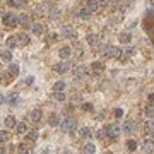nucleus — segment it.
<instances>
[{"mask_svg": "<svg viewBox=\"0 0 154 154\" xmlns=\"http://www.w3.org/2000/svg\"><path fill=\"white\" fill-rule=\"evenodd\" d=\"M60 128L63 133H72L75 128H77V120L75 118H72V116H67L65 120H62L60 122Z\"/></svg>", "mask_w": 154, "mask_h": 154, "instance_id": "obj_1", "label": "nucleus"}, {"mask_svg": "<svg viewBox=\"0 0 154 154\" xmlns=\"http://www.w3.org/2000/svg\"><path fill=\"white\" fill-rule=\"evenodd\" d=\"M103 53L106 55V57H110V58H122V50L118 48V46H111V45H104L101 46Z\"/></svg>", "mask_w": 154, "mask_h": 154, "instance_id": "obj_2", "label": "nucleus"}, {"mask_svg": "<svg viewBox=\"0 0 154 154\" xmlns=\"http://www.w3.org/2000/svg\"><path fill=\"white\" fill-rule=\"evenodd\" d=\"M104 130H106V137H110V139H118V135L122 133V128H120V125H116V123H111V125H108Z\"/></svg>", "mask_w": 154, "mask_h": 154, "instance_id": "obj_3", "label": "nucleus"}, {"mask_svg": "<svg viewBox=\"0 0 154 154\" xmlns=\"http://www.w3.org/2000/svg\"><path fill=\"white\" fill-rule=\"evenodd\" d=\"M70 67H72V63L69 62V58L67 60H62L58 62V63H55V72H58V74H65V72H69L70 70Z\"/></svg>", "mask_w": 154, "mask_h": 154, "instance_id": "obj_4", "label": "nucleus"}, {"mask_svg": "<svg viewBox=\"0 0 154 154\" xmlns=\"http://www.w3.org/2000/svg\"><path fill=\"white\" fill-rule=\"evenodd\" d=\"M2 24H5V26H16V24H17V16H16L14 12L4 14V17H2Z\"/></svg>", "mask_w": 154, "mask_h": 154, "instance_id": "obj_5", "label": "nucleus"}, {"mask_svg": "<svg viewBox=\"0 0 154 154\" xmlns=\"http://www.w3.org/2000/svg\"><path fill=\"white\" fill-rule=\"evenodd\" d=\"M62 34H63V38H69V40H75V38H77L75 29L70 28V26H65V28L62 29Z\"/></svg>", "mask_w": 154, "mask_h": 154, "instance_id": "obj_6", "label": "nucleus"}, {"mask_svg": "<svg viewBox=\"0 0 154 154\" xmlns=\"http://www.w3.org/2000/svg\"><path fill=\"white\" fill-rule=\"evenodd\" d=\"M74 75H75L77 79H84V77L87 75V69H86L84 65H75V69H74Z\"/></svg>", "mask_w": 154, "mask_h": 154, "instance_id": "obj_7", "label": "nucleus"}, {"mask_svg": "<svg viewBox=\"0 0 154 154\" xmlns=\"http://www.w3.org/2000/svg\"><path fill=\"white\" fill-rule=\"evenodd\" d=\"M16 41H17V46H26L29 43V36L24 33H19V34H16Z\"/></svg>", "mask_w": 154, "mask_h": 154, "instance_id": "obj_8", "label": "nucleus"}, {"mask_svg": "<svg viewBox=\"0 0 154 154\" xmlns=\"http://www.w3.org/2000/svg\"><path fill=\"white\" fill-rule=\"evenodd\" d=\"M142 153H154V141L145 139L142 142Z\"/></svg>", "mask_w": 154, "mask_h": 154, "instance_id": "obj_9", "label": "nucleus"}, {"mask_svg": "<svg viewBox=\"0 0 154 154\" xmlns=\"http://www.w3.org/2000/svg\"><path fill=\"white\" fill-rule=\"evenodd\" d=\"M133 127H135V123H133L132 120H127V122H123V125L120 127V128H122L123 133H132Z\"/></svg>", "mask_w": 154, "mask_h": 154, "instance_id": "obj_10", "label": "nucleus"}, {"mask_svg": "<svg viewBox=\"0 0 154 154\" xmlns=\"http://www.w3.org/2000/svg\"><path fill=\"white\" fill-rule=\"evenodd\" d=\"M70 55H72V48L70 46H63V48H60V51H58V57H60L62 60H67Z\"/></svg>", "mask_w": 154, "mask_h": 154, "instance_id": "obj_11", "label": "nucleus"}, {"mask_svg": "<svg viewBox=\"0 0 154 154\" xmlns=\"http://www.w3.org/2000/svg\"><path fill=\"white\" fill-rule=\"evenodd\" d=\"M4 123H5V127H7V128H14V127L17 125V120H16V116H12V115H9V116H5V120H4Z\"/></svg>", "mask_w": 154, "mask_h": 154, "instance_id": "obj_12", "label": "nucleus"}, {"mask_svg": "<svg viewBox=\"0 0 154 154\" xmlns=\"http://www.w3.org/2000/svg\"><path fill=\"white\" fill-rule=\"evenodd\" d=\"M79 135H81L82 139H91L94 133H92V130L89 128V127H82L81 130H79Z\"/></svg>", "mask_w": 154, "mask_h": 154, "instance_id": "obj_13", "label": "nucleus"}, {"mask_svg": "<svg viewBox=\"0 0 154 154\" xmlns=\"http://www.w3.org/2000/svg\"><path fill=\"white\" fill-rule=\"evenodd\" d=\"M19 72H21L19 65H17L16 62H14V63L10 62V65H9V74H10V75H12V77H17V75H19Z\"/></svg>", "mask_w": 154, "mask_h": 154, "instance_id": "obj_14", "label": "nucleus"}, {"mask_svg": "<svg viewBox=\"0 0 154 154\" xmlns=\"http://www.w3.org/2000/svg\"><path fill=\"white\" fill-rule=\"evenodd\" d=\"M29 22H31V17L28 14H21L19 17H17V24H19V26H28Z\"/></svg>", "mask_w": 154, "mask_h": 154, "instance_id": "obj_15", "label": "nucleus"}, {"mask_svg": "<svg viewBox=\"0 0 154 154\" xmlns=\"http://www.w3.org/2000/svg\"><path fill=\"white\" fill-rule=\"evenodd\" d=\"M91 69L94 74H101L103 70H104V65H103L101 62H92L91 63Z\"/></svg>", "mask_w": 154, "mask_h": 154, "instance_id": "obj_16", "label": "nucleus"}, {"mask_svg": "<svg viewBox=\"0 0 154 154\" xmlns=\"http://www.w3.org/2000/svg\"><path fill=\"white\" fill-rule=\"evenodd\" d=\"M87 43L91 45V46H98L99 45V36L98 34H87Z\"/></svg>", "mask_w": 154, "mask_h": 154, "instance_id": "obj_17", "label": "nucleus"}, {"mask_svg": "<svg viewBox=\"0 0 154 154\" xmlns=\"http://www.w3.org/2000/svg\"><path fill=\"white\" fill-rule=\"evenodd\" d=\"M86 9L91 10V12H96V10L99 9V5H98L96 0H87V2H86Z\"/></svg>", "mask_w": 154, "mask_h": 154, "instance_id": "obj_18", "label": "nucleus"}, {"mask_svg": "<svg viewBox=\"0 0 154 154\" xmlns=\"http://www.w3.org/2000/svg\"><path fill=\"white\" fill-rule=\"evenodd\" d=\"M26 137H28V141H31V142H36L38 137H40V132H38V130H28Z\"/></svg>", "mask_w": 154, "mask_h": 154, "instance_id": "obj_19", "label": "nucleus"}, {"mask_svg": "<svg viewBox=\"0 0 154 154\" xmlns=\"http://www.w3.org/2000/svg\"><path fill=\"white\" fill-rule=\"evenodd\" d=\"M33 33H34V34H38V36H41V34L45 33V26H43L41 22H38V24H33Z\"/></svg>", "mask_w": 154, "mask_h": 154, "instance_id": "obj_20", "label": "nucleus"}, {"mask_svg": "<svg viewBox=\"0 0 154 154\" xmlns=\"http://www.w3.org/2000/svg\"><path fill=\"white\" fill-rule=\"evenodd\" d=\"M41 115H43V113H41V110H33V111L29 113V118L33 120V122H40V120H41Z\"/></svg>", "mask_w": 154, "mask_h": 154, "instance_id": "obj_21", "label": "nucleus"}, {"mask_svg": "<svg viewBox=\"0 0 154 154\" xmlns=\"http://www.w3.org/2000/svg\"><path fill=\"white\" fill-rule=\"evenodd\" d=\"M118 40H120V43H123V45H128V43L132 41V36H130V33H122Z\"/></svg>", "mask_w": 154, "mask_h": 154, "instance_id": "obj_22", "label": "nucleus"}, {"mask_svg": "<svg viewBox=\"0 0 154 154\" xmlns=\"http://www.w3.org/2000/svg\"><path fill=\"white\" fill-rule=\"evenodd\" d=\"M127 147H128V151H137V147H139V142L135 141V139H128L127 141Z\"/></svg>", "mask_w": 154, "mask_h": 154, "instance_id": "obj_23", "label": "nucleus"}, {"mask_svg": "<svg viewBox=\"0 0 154 154\" xmlns=\"http://www.w3.org/2000/svg\"><path fill=\"white\" fill-rule=\"evenodd\" d=\"M65 92L63 91H53V99L55 101H65Z\"/></svg>", "mask_w": 154, "mask_h": 154, "instance_id": "obj_24", "label": "nucleus"}, {"mask_svg": "<svg viewBox=\"0 0 154 154\" xmlns=\"http://www.w3.org/2000/svg\"><path fill=\"white\" fill-rule=\"evenodd\" d=\"M0 58L4 62H12V51H9V50L0 51Z\"/></svg>", "mask_w": 154, "mask_h": 154, "instance_id": "obj_25", "label": "nucleus"}, {"mask_svg": "<svg viewBox=\"0 0 154 154\" xmlns=\"http://www.w3.org/2000/svg\"><path fill=\"white\" fill-rule=\"evenodd\" d=\"M48 125L50 127H57V125H60V118L53 113V115H50V120H48Z\"/></svg>", "mask_w": 154, "mask_h": 154, "instance_id": "obj_26", "label": "nucleus"}, {"mask_svg": "<svg viewBox=\"0 0 154 154\" xmlns=\"http://www.w3.org/2000/svg\"><path fill=\"white\" fill-rule=\"evenodd\" d=\"M5 45H7L9 48H16V46H17V41H16V36H9V38L5 40Z\"/></svg>", "mask_w": 154, "mask_h": 154, "instance_id": "obj_27", "label": "nucleus"}, {"mask_svg": "<svg viewBox=\"0 0 154 154\" xmlns=\"http://www.w3.org/2000/svg\"><path fill=\"white\" fill-rule=\"evenodd\" d=\"M82 151H84V153H87V154H94V153H96V145H94V144H86Z\"/></svg>", "mask_w": 154, "mask_h": 154, "instance_id": "obj_28", "label": "nucleus"}, {"mask_svg": "<svg viewBox=\"0 0 154 154\" xmlns=\"http://www.w3.org/2000/svg\"><path fill=\"white\" fill-rule=\"evenodd\" d=\"M9 139H10L9 130H0V142H7Z\"/></svg>", "mask_w": 154, "mask_h": 154, "instance_id": "obj_29", "label": "nucleus"}, {"mask_svg": "<svg viewBox=\"0 0 154 154\" xmlns=\"http://www.w3.org/2000/svg\"><path fill=\"white\" fill-rule=\"evenodd\" d=\"M91 14H92L91 10H87L86 7H84V9H81V12H79V17H82V19H89Z\"/></svg>", "mask_w": 154, "mask_h": 154, "instance_id": "obj_30", "label": "nucleus"}, {"mask_svg": "<svg viewBox=\"0 0 154 154\" xmlns=\"http://www.w3.org/2000/svg\"><path fill=\"white\" fill-rule=\"evenodd\" d=\"M16 128H17V132H19V133H26V132H28V125H26L24 122L17 123V125H16Z\"/></svg>", "mask_w": 154, "mask_h": 154, "instance_id": "obj_31", "label": "nucleus"}, {"mask_svg": "<svg viewBox=\"0 0 154 154\" xmlns=\"http://www.w3.org/2000/svg\"><path fill=\"white\" fill-rule=\"evenodd\" d=\"M65 89V82L63 81H58L53 84V91H63Z\"/></svg>", "mask_w": 154, "mask_h": 154, "instance_id": "obj_32", "label": "nucleus"}, {"mask_svg": "<svg viewBox=\"0 0 154 154\" xmlns=\"http://www.w3.org/2000/svg\"><path fill=\"white\" fill-rule=\"evenodd\" d=\"M50 17H51V19H58V17H60V10L55 9V7L50 9Z\"/></svg>", "mask_w": 154, "mask_h": 154, "instance_id": "obj_33", "label": "nucleus"}, {"mask_svg": "<svg viewBox=\"0 0 154 154\" xmlns=\"http://www.w3.org/2000/svg\"><path fill=\"white\" fill-rule=\"evenodd\" d=\"M7 101H9V104H10V106H14V104L17 103V94H16V92H12V94H10L9 98H7Z\"/></svg>", "mask_w": 154, "mask_h": 154, "instance_id": "obj_34", "label": "nucleus"}, {"mask_svg": "<svg viewBox=\"0 0 154 154\" xmlns=\"http://www.w3.org/2000/svg\"><path fill=\"white\" fill-rule=\"evenodd\" d=\"M147 130L149 133H154V116H151V120L147 122Z\"/></svg>", "mask_w": 154, "mask_h": 154, "instance_id": "obj_35", "label": "nucleus"}, {"mask_svg": "<svg viewBox=\"0 0 154 154\" xmlns=\"http://www.w3.org/2000/svg\"><path fill=\"white\" fill-rule=\"evenodd\" d=\"M94 135H96V139L103 141V139H106V130H98V132L94 133Z\"/></svg>", "mask_w": 154, "mask_h": 154, "instance_id": "obj_36", "label": "nucleus"}, {"mask_svg": "<svg viewBox=\"0 0 154 154\" xmlns=\"http://www.w3.org/2000/svg\"><path fill=\"white\" fill-rule=\"evenodd\" d=\"M17 151H19V153H29V147H28L26 144H19V145H17Z\"/></svg>", "mask_w": 154, "mask_h": 154, "instance_id": "obj_37", "label": "nucleus"}, {"mask_svg": "<svg viewBox=\"0 0 154 154\" xmlns=\"http://www.w3.org/2000/svg\"><path fill=\"white\" fill-rule=\"evenodd\" d=\"M82 110H84V111H92L94 108H92L91 103H82Z\"/></svg>", "mask_w": 154, "mask_h": 154, "instance_id": "obj_38", "label": "nucleus"}, {"mask_svg": "<svg viewBox=\"0 0 154 154\" xmlns=\"http://www.w3.org/2000/svg\"><path fill=\"white\" fill-rule=\"evenodd\" d=\"M135 53H137V48H128V50H127V55H125V57H133Z\"/></svg>", "mask_w": 154, "mask_h": 154, "instance_id": "obj_39", "label": "nucleus"}, {"mask_svg": "<svg viewBox=\"0 0 154 154\" xmlns=\"http://www.w3.org/2000/svg\"><path fill=\"white\" fill-rule=\"evenodd\" d=\"M113 115H115L116 118H122V116H123V110H120V108H116V110H115V113H113Z\"/></svg>", "mask_w": 154, "mask_h": 154, "instance_id": "obj_40", "label": "nucleus"}, {"mask_svg": "<svg viewBox=\"0 0 154 154\" xmlns=\"http://www.w3.org/2000/svg\"><path fill=\"white\" fill-rule=\"evenodd\" d=\"M145 115H147V116H154V106H149V108L145 110Z\"/></svg>", "mask_w": 154, "mask_h": 154, "instance_id": "obj_41", "label": "nucleus"}, {"mask_svg": "<svg viewBox=\"0 0 154 154\" xmlns=\"http://www.w3.org/2000/svg\"><path fill=\"white\" fill-rule=\"evenodd\" d=\"M110 4V0H98V5L99 7H104V5H108Z\"/></svg>", "mask_w": 154, "mask_h": 154, "instance_id": "obj_42", "label": "nucleus"}, {"mask_svg": "<svg viewBox=\"0 0 154 154\" xmlns=\"http://www.w3.org/2000/svg\"><path fill=\"white\" fill-rule=\"evenodd\" d=\"M135 28H137V22H135V21H132V22L128 24V29H135Z\"/></svg>", "mask_w": 154, "mask_h": 154, "instance_id": "obj_43", "label": "nucleus"}, {"mask_svg": "<svg viewBox=\"0 0 154 154\" xmlns=\"http://www.w3.org/2000/svg\"><path fill=\"white\" fill-rule=\"evenodd\" d=\"M33 82H34V77H33V75H29V77L26 79V84H33Z\"/></svg>", "mask_w": 154, "mask_h": 154, "instance_id": "obj_44", "label": "nucleus"}, {"mask_svg": "<svg viewBox=\"0 0 154 154\" xmlns=\"http://www.w3.org/2000/svg\"><path fill=\"white\" fill-rule=\"evenodd\" d=\"M149 101L154 103V92H153V94H149Z\"/></svg>", "mask_w": 154, "mask_h": 154, "instance_id": "obj_45", "label": "nucleus"}, {"mask_svg": "<svg viewBox=\"0 0 154 154\" xmlns=\"http://www.w3.org/2000/svg\"><path fill=\"white\" fill-rule=\"evenodd\" d=\"M4 101H5V98H4V96L0 94V104H4Z\"/></svg>", "mask_w": 154, "mask_h": 154, "instance_id": "obj_46", "label": "nucleus"}, {"mask_svg": "<svg viewBox=\"0 0 154 154\" xmlns=\"http://www.w3.org/2000/svg\"><path fill=\"white\" fill-rule=\"evenodd\" d=\"M120 0H110V4H118Z\"/></svg>", "mask_w": 154, "mask_h": 154, "instance_id": "obj_47", "label": "nucleus"}, {"mask_svg": "<svg viewBox=\"0 0 154 154\" xmlns=\"http://www.w3.org/2000/svg\"><path fill=\"white\" fill-rule=\"evenodd\" d=\"M2 79H4V75H2V72H0V84H2Z\"/></svg>", "mask_w": 154, "mask_h": 154, "instance_id": "obj_48", "label": "nucleus"}, {"mask_svg": "<svg viewBox=\"0 0 154 154\" xmlns=\"http://www.w3.org/2000/svg\"><path fill=\"white\" fill-rule=\"evenodd\" d=\"M0 70H2V62H0Z\"/></svg>", "mask_w": 154, "mask_h": 154, "instance_id": "obj_49", "label": "nucleus"}, {"mask_svg": "<svg viewBox=\"0 0 154 154\" xmlns=\"http://www.w3.org/2000/svg\"><path fill=\"white\" fill-rule=\"evenodd\" d=\"M151 135H153V141H154V133H151Z\"/></svg>", "mask_w": 154, "mask_h": 154, "instance_id": "obj_50", "label": "nucleus"}, {"mask_svg": "<svg viewBox=\"0 0 154 154\" xmlns=\"http://www.w3.org/2000/svg\"><path fill=\"white\" fill-rule=\"evenodd\" d=\"M0 9H2V5H0Z\"/></svg>", "mask_w": 154, "mask_h": 154, "instance_id": "obj_51", "label": "nucleus"}]
</instances>
